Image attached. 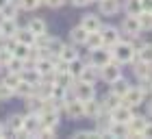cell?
Returning a JSON list of instances; mask_svg holds the SVG:
<instances>
[{"instance_id":"obj_1","label":"cell","mask_w":152,"mask_h":139,"mask_svg":"<svg viewBox=\"0 0 152 139\" xmlns=\"http://www.w3.org/2000/svg\"><path fill=\"white\" fill-rule=\"evenodd\" d=\"M113 50V59L117 61V63H133L135 61V57H137V48H135V44L133 41H117V44L111 48Z\"/></svg>"},{"instance_id":"obj_2","label":"cell","mask_w":152,"mask_h":139,"mask_svg":"<svg viewBox=\"0 0 152 139\" xmlns=\"http://www.w3.org/2000/svg\"><path fill=\"white\" fill-rule=\"evenodd\" d=\"M113 61V50L109 46H100V48H94L91 54H89V65L94 67H104L107 63H111Z\"/></svg>"},{"instance_id":"obj_3","label":"cell","mask_w":152,"mask_h":139,"mask_svg":"<svg viewBox=\"0 0 152 139\" xmlns=\"http://www.w3.org/2000/svg\"><path fill=\"white\" fill-rule=\"evenodd\" d=\"M143 100H146V89H143L141 85H137V87L130 85V89H128L126 94H124V98H122V102H124V104H128L130 109H137Z\"/></svg>"},{"instance_id":"obj_4","label":"cell","mask_w":152,"mask_h":139,"mask_svg":"<svg viewBox=\"0 0 152 139\" xmlns=\"http://www.w3.org/2000/svg\"><path fill=\"white\" fill-rule=\"evenodd\" d=\"M72 94H74V98H78V100H83V102H87V100L96 98V87L91 85V83H83V80L76 78L74 87H72Z\"/></svg>"},{"instance_id":"obj_5","label":"cell","mask_w":152,"mask_h":139,"mask_svg":"<svg viewBox=\"0 0 152 139\" xmlns=\"http://www.w3.org/2000/svg\"><path fill=\"white\" fill-rule=\"evenodd\" d=\"M120 76H122V63H117L115 59L111 63H107L104 67H100V78L104 83H109V85H111L113 80H117Z\"/></svg>"},{"instance_id":"obj_6","label":"cell","mask_w":152,"mask_h":139,"mask_svg":"<svg viewBox=\"0 0 152 139\" xmlns=\"http://www.w3.org/2000/svg\"><path fill=\"white\" fill-rule=\"evenodd\" d=\"M65 113L67 117H72V120H80V117H85V102L78 100V98H70L65 100Z\"/></svg>"},{"instance_id":"obj_7","label":"cell","mask_w":152,"mask_h":139,"mask_svg":"<svg viewBox=\"0 0 152 139\" xmlns=\"http://www.w3.org/2000/svg\"><path fill=\"white\" fill-rule=\"evenodd\" d=\"M100 35H102V44L113 48L117 41H122V33L115 26H100Z\"/></svg>"},{"instance_id":"obj_8","label":"cell","mask_w":152,"mask_h":139,"mask_svg":"<svg viewBox=\"0 0 152 139\" xmlns=\"http://www.w3.org/2000/svg\"><path fill=\"white\" fill-rule=\"evenodd\" d=\"M122 33H126L128 37H139V35L143 33L141 31V24H139V20H137V15H128L126 20L122 22Z\"/></svg>"},{"instance_id":"obj_9","label":"cell","mask_w":152,"mask_h":139,"mask_svg":"<svg viewBox=\"0 0 152 139\" xmlns=\"http://www.w3.org/2000/svg\"><path fill=\"white\" fill-rule=\"evenodd\" d=\"M35 70L39 72V76L44 78V76H54L57 72H54V61L52 57H48V54H44L41 59L35 61Z\"/></svg>"},{"instance_id":"obj_10","label":"cell","mask_w":152,"mask_h":139,"mask_svg":"<svg viewBox=\"0 0 152 139\" xmlns=\"http://www.w3.org/2000/svg\"><path fill=\"white\" fill-rule=\"evenodd\" d=\"M18 20L15 18H0V31H2V39H11L18 33Z\"/></svg>"},{"instance_id":"obj_11","label":"cell","mask_w":152,"mask_h":139,"mask_svg":"<svg viewBox=\"0 0 152 139\" xmlns=\"http://www.w3.org/2000/svg\"><path fill=\"white\" fill-rule=\"evenodd\" d=\"M111 117H113V122H124V124H128L130 122V117H133V109L128 107V104H120V107H115L111 111Z\"/></svg>"},{"instance_id":"obj_12","label":"cell","mask_w":152,"mask_h":139,"mask_svg":"<svg viewBox=\"0 0 152 139\" xmlns=\"http://www.w3.org/2000/svg\"><path fill=\"white\" fill-rule=\"evenodd\" d=\"M41 128V120H39V113H28L24 117V130L28 133L31 137L37 135V130Z\"/></svg>"},{"instance_id":"obj_13","label":"cell","mask_w":152,"mask_h":139,"mask_svg":"<svg viewBox=\"0 0 152 139\" xmlns=\"http://www.w3.org/2000/svg\"><path fill=\"white\" fill-rule=\"evenodd\" d=\"M148 124V117H143V115H135L130 117V122H128V128H130V137H141V130L143 126Z\"/></svg>"},{"instance_id":"obj_14","label":"cell","mask_w":152,"mask_h":139,"mask_svg":"<svg viewBox=\"0 0 152 139\" xmlns=\"http://www.w3.org/2000/svg\"><path fill=\"white\" fill-rule=\"evenodd\" d=\"M65 44L61 41L59 37H46V44H44V52L48 54V57H59L61 48H63Z\"/></svg>"},{"instance_id":"obj_15","label":"cell","mask_w":152,"mask_h":139,"mask_svg":"<svg viewBox=\"0 0 152 139\" xmlns=\"http://www.w3.org/2000/svg\"><path fill=\"white\" fill-rule=\"evenodd\" d=\"M80 26H83L85 31L94 33V31H100L102 22H100V18H98V15H94V13H87V15H83V18H80Z\"/></svg>"},{"instance_id":"obj_16","label":"cell","mask_w":152,"mask_h":139,"mask_svg":"<svg viewBox=\"0 0 152 139\" xmlns=\"http://www.w3.org/2000/svg\"><path fill=\"white\" fill-rule=\"evenodd\" d=\"M98 9L102 15H115L120 11V0H98Z\"/></svg>"},{"instance_id":"obj_17","label":"cell","mask_w":152,"mask_h":139,"mask_svg":"<svg viewBox=\"0 0 152 139\" xmlns=\"http://www.w3.org/2000/svg\"><path fill=\"white\" fill-rule=\"evenodd\" d=\"M98 78H100V70L94 67V65H85V70H83L80 76H78V80L91 83V85H96V80H98Z\"/></svg>"},{"instance_id":"obj_18","label":"cell","mask_w":152,"mask_h":139,"mask_svg":"<svg viewBox=\"0 0 152 139\" xmlns=\"http://www.w3.org/2000/svg\"><path fill=\"white\" fill-rule=\"evenodd\" d=\"M26 29L35 33V37H41V35H46L48 26H46V20H41V18H31L28 24H26Z\"/></svg>"},{"instance_id":"obj_19","label":"cell","mask_w":152,"mask_h":139,"mask_svg":"<svg viewBox=\"0 0 152 139\" xmlns=\"http://www.w3.org/2000/svg\"><path fill=\"white\" fill-rule=\"evenodd\" d=\"M87 35H89V31H85V29H83V26L78 24V26H74V29L70 31V39H72V44H74V46H85Z\"/></svg>"},{"instance_id":"obj_20","label":"cell","mask_w":152,"mask_h":139,"mask_svg":"<svg viewBox=\"0 0 152 139\" xmlns=\"http://www.w3.org/2000/svg\"><path fill=\"white\" fill-rule=\"evenodd\" d=\"M100 113H102V102H98L96 98H91V100L85 102V117H91V120H96Z\"/></svg>"},{"instance_id":"obj_21","label":"cell","mask_w":152,"mask_h":139,"mask_svg":"<svg viewBox=\"0 0 152 139\" xmlns=\"http://www.w3.org/2000/svg\"><path fill=\"white\" fill-rule=\"evenodd\" d=\"M109 137H130V128L124 122H113L109 128Z\"/></svg>"},{"instance_id":"obj_22","label":"cell","mask_w":152,"mask_h":139,"mask_svg":"<svg viewBox=\"0 0 152 139\" xmlns=\"http://www.w3.org/2000/svg\"><path fill=\"white\" fill-rule=\"evenodd\" d=\"M35 91H37V85H33L28 80H20V85L15 87V96H20V98H28Z\"/></svg>"},{"instance_id":"obj_23","label":"cell","mask_w":152,"mask_h":139,"mask_svg":"<svg viewBox=\"0 0 152 139\" xmlns=\"http://www.w3.org/2000/svg\"><path fill=\"white\" fill-rule=\"evenodd\" d=\"M26 109H28V113H39L41 109H44V98L37 94H33L26 98Z\"/></svg>"},{"instance_id":"obj_24","label":"cell","mask_w":152,"mask_h":139,"mask_svg":"<svg viewBox=\"0 0 152 139\" xmlns=\"http://www.w3.org/2000/svg\"><path fill=\"white\" fill-rule=\"evenodd\" d=\"M128 89H130V83H128L126 78H122V76H120L117 80L111 83V91H113L115 96H120V98H124V94H126Z\"/></svg>"},{"instance_id":"obj_25","label":"cell","mask_w":152,"mask_h":139,"mask_svg":"<svg viewBox=\"0 0 152 139\" xmlns=\"http://www.w3.org/2000/svg\"><path fill=\"white\" fill-rule=\"evenodd\" d=\"M120 104H122V98H120V96H115L113 91H109V96L102 100V111L111 113V111H113L115 107H120Z\"/></svg>"},{"instance_id":"obj_26","label":"cell","mask_w":152,"mask_h":139,"mask_svg":"<svg viewBox=\"0 0 152 139\" xmlns=\"http://www.w3.org/2000/svg\"><path fill=\"white\" fill-rule=\"evenodd\" d=\"M15 39H18V41H22V44H28V46H35V41H37L35 33L28 31V29H18Z\"/></svg>"},{"instance_id":"obj_27","label":"cell","mask_w":152,"mask_h":139,"mask_svg":"<svg viewBox=\"0 0 152 139\" xmlns=\"http://www.w3.org/2000/svg\"><path fill=\"white\" fill-rule=\"evenodd\" d=\"M13 57H18V59H28V54H31V46L28 44H22V41H18L15 39V46H13Z\"/></svg>"},{"instance_id":"obj_28","label":"cell","mask_w":152,"mask_h":139,"mask_svg":"<svg viewBox=\"0 0 152 139\" xmlns=\"http://www.w3.org/2000/svg\"><path fill=\"white\" fill-rule=\"evenodd\" d=\"M59 59L65 61V63H72L74 59H78V50H76L74 46H63L61 52H59Z\"/></svg>"},{"instance_id":"obj_29","label":"cell","mask_w":152,"mask_h":139,"mask_svg":"<svg viewBox=\"0 0 152 139\" xmlns=\"http://www.w3.org/2000/svg\"><path fill=\"white\" fill-rule=\"evenodd\" d=\"M137 59L152 65V44H141L139 50H137Z\"/></svg>"},{"instance_id":"obj_30","label":"cell","mask_w":152,"mask_h":139,"mask_svg":"<svg viewBox=\"0 0 152 139\" xmlns=\"http://www.w3.org/2000/svg\"><path fill=\"white\" fill-rule=\"evenodd\" d=\"M148 67H150V63H146V61H133V74L137 76V78H146V74H148Z\"/></svg>"},{"instance_id":"obj_31","label":"cell","mask_w":152,"mask_h":139,"mask_svg":"<svg viewBox=\"0 0 152 139\" xmlns=\"http://www.w3.org/2000/svg\"><path fill=\"white\" fill-rule=\"evenodd\" d=\"M85 46L89 48V50H94V48H100V46H104V44H102V35H100V31H94V33H89V35H87V41H85Z\"/></svg>"},{"instance_id":"obj_32","label":"cell","mask_w":152,"mask_h":139,"mask_svg":"<svg viewBox=\"0 0 152 139\" xmlns=\"http://www.w3.org/2000/svg\"><path fill=\"white\" fill-rule=\"evenodd\" d=\"M4 67H9V72H15V74H22L24 67H26V61L24 59H18V57H11L9 63H7Z\"/></svg>"},{"instance_id":"obj_33","label":"cell","mask_w":152,"mask_h":139,"mask_svg":"<svg viewBox=\"0 0 152 139\" xmlns=\"http://www.w3.org/2000/svg\"><path fill=\"white\" fill-rule=\"evenodd\" d=\"M124 9H126L128 15H139V13L143 11V4H141V0H126Z\"/></svg>"},{"instance_id":"obj_34","label":"cell","mask_w":152,"mask_h":139,"mask_svg":"<svg viewBox=\"0 0 152 139\" xmlns=\"http://www.w3.org/2000/svg\"><path fill=\"white\" fill-rule=\"evenodd\" d=\"M18 11H20L18 2H13V0H11L7 7H2V9H0V18H15V20H18Z\"/></svg>"},{"instance_id":"obj_35","label":"cell","mask_w":152,"mask_h":139,"mask_svg":"<svg viewBox=\"0 0 152 139\" xmlns=\"http://www.w3.org/2000/svg\"><path fill=\"white\" fill-rule=\"evenodd\" d=\"M20 80H22V74H15V72H9V74H7L4 78H2L4 85L13 89V94H15V87L20 85Z\"/></svg>"},{"instance_id":"obj_36","label":"cell","mask_w":152,"mask_h":139,"mask_svg":"<svg viewBox=\"0 0 152 139\" xmlns=\"http://www.w3.org/2000/svg\"><path fill=\"white\" fill-rule=\"evenodd\" d=\"M137 20L141 24V31H152V11H141Z\"/></svg>"},{"instance_id":"obj_37","label":"cell","mask_w":152,"mask_h":139,"mask_svg":"<svg viewBox=\"0 0 152 139\" xmlns=\"http://www.w3.org/2000/svg\"><path fill=\"white\" fill-rule=\"evenodd\" d=\"M7 126H9L11 130H15V135H18L20 130L24 128V115H11L9 122H7Z\"/></svg>"},{"instance_id":"obj_38","label":"cell","mask_w":152,"mask_h":139,"mask_svg":"<svg viewBox=\"0 0 152 139\" xmlns=\"http://www.w3.org/2000/svg\"><path fill=\"white\" fill-rule=\"evenodd\" d=\"M18 7L24 11H35L41 7V0H18Z\"/></svg>"},{"instance_id":"obj_39","label":"cell","mask_w":152,"mask_h":139,"mask_svg":"<svg viewBox=\"0 0 152 139\" xmlns=\"http://www.w3.org/2000/svg\"><path fill=\"white\" fill-rule=\"evenodd\" d=\"M67 70H70V72L76 76V78H78V76H80V72L85 70V63H83V61H80V57H78V59H74L72 63L67 65Z\"/></svg>"},{"instance_id":"obj_40","label":"cell","mask_w":152,"mask_h":139,"mask_svg":"<svg viewBox=\"0 0 152 139\" xmlns=\"http://www.w3.org/2000/svg\"><path fill=\"white\" fill-rule=\"evenodd\" d=\"M35 137H44V139H52L54 137V128H50V126H41L39 130H37V135Z\"/></svg>"},{"instance_id":"obj_41","label":"cell","mask_w":152,"mask_h":139,"mask_svg":"<svg viewBox=\"0 0 152 139\" xmlns=\"http://www.w3.org/2000/svg\"><path fill=\"white\" fill-rule=\"evenodd\" d=\"M13 57V52L9 50V48H0V65H7V63H9V59Z\"/></svg>"},{"instance_id":"obj_42","label":"cell","mask_w":152,"mask_h":139,"mask_svg":"<svg viewBox=\"0 0 152 139\" xmlns=\"http://www.w3.org/2000/svg\"><path fill=\"white\" fill-rule=\"evenodd\" d=\"M11 96H13V89H11V87H7L4 83L0 80V100H9Z\"/></svg>"},{"instance_id":"obj_43","label":"cell","mask_w":152,"mask_h":139,"mask_svg":"<svg viewBox=\"0 0 152 139\" xmlns=\"http://www.w3.org/2000/svg\"><path fill=\"white\" fill-rule=\"evenodd\" d=\"M74 137H87V139H94V137H100L98 130H78Z\"/></svg>"},{"instance_id":"obj_44","label":"cell","mask_w":152,"mask_h":139,"mask_svg":"<svg viewBox=\"0 0 152 139\" xmlns=\"http://www.w3.org/2000/svg\"><path fill=\"white\" fill-rule=\"evenodd\" d=\"M41 4L50 7V9H59V7L65 4V0H41Z\"/></svg>"},{"instance_id":"obj_45","label":"cell","mask_w":152,"mask_h":139,"mask_svg":"<svg viewBox=\"0 0 152 139\" xmlns=\"http://www.w3.org/2000/svg\"><path fill=\"white\" fill-rule=\"evenodd\" d=\"M141 137H146V139H152V122L148 120V124L143 126V130H141Z\"/></svg>"},{"instance_id":"obj_46","label":"cell","mask_w":152,"mask_h":139,"mask_svg":"<svg viewBox=\"0 0 152 139\" xmlns=\"http://www.w3.org/2000/svg\"><path fill=\"white\" fill-rule=\"evenodd\" d=\"M94 0H72V4L74 7H87V4H91Z\"/></svg>"},{"instance_id":"obj_47","label":"cell","mask_w":152,"mask_h":139,"mask_svg":"<svg viewBox=\"0 0 152 139\" xmlns=\"http://www.w3.org/2000/svg\"><path fill=\"white\" fill-rule=\"evenodd\" d=\"M143 4V11H152V0H141Z\"/></svg>"},{"instance_id":"obj_48","label":"cell","mask_w":152,"mask_h":139,"mask_svg":"<svg viewBox=\"0 0 152 139\" xmlns=\"http://www.w3.org/2000/svg\"><path fill=\"white\" fill-rule=\"evenodd\" d=\"M9 2H11V0H0V9H2V7H7Z\"/></svg>"},{"instance_id":"obj_49","label":"cell","mask_w":152,"mask_h":139,"mask_svg":"<svg viewBox=\"0 0 152 139\" xmlns=\"http://www.w3.org/2000/svg\"><path fill=\"white\" fill-rule=\"evenodd\" d=\"M2 135H4V124L0 122V137H2Z\"/></svg>"},{"instance_id":"obj_50","label":"cell","mask_w":152,"mask_h":139,"mask_svg":"<svg viewBox=\"0 0 152 139\" xmlns=\"http://www.w3.org/2000/svg\"><path fill=\"white\" fill-rule=\"evenodd\" d=\"M148 113H150V115H152V102H150V104H148Z\"/></svg>"},{"instance_id":"obj_51","label":"cell","mask_w":152,"mask_h":139,"mask_svg":"<svg viewBox=\"0 0 152 139\" xmlns=\"http://www.w3.org/2000/svg\"><path fill=\"white\" fill-rule=\"evenodd\" d=\"M0 39H2V31H0Z\"/></svg>"}]
</instances>
